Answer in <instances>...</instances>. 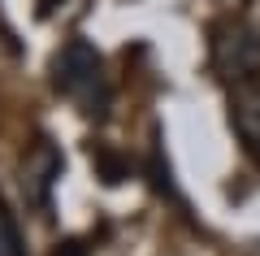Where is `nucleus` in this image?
Returning <instances> with one entry per match:
<instances>
[{
    "label": "nucleus",
    "instance_id": "20e7f679",
    "mask_svg": "<svg viewBox=\"0 0 260 256\" xmlns=\"http://www.w3.org/2000/svg\"><path fill=\"white\" fill-rule=\"evenodd\" d=\"M230 126L243 139L251 156L260 161V87L256 82H234L230 92Z\"/></svg>",
    "mask_w": 260,
    "mask_h": 256
},
{
    "label": "nucleus",
    "instance_id": "39448f33",
    "mask_svg": "<svg viewBox=\"0 0 260 256\" xmlns=\"http://www.w3.org/2000/svg\"><path fill=\"white\" fill-rule=\"evenodd\" d=\"M0 256H26L22 235H18V221H13V213L5 209V200H0Z\"/></svg>",
    "mask_w": 260,
    "mask_h": 256
},
{
    "label": "nucleus",
    "instance_id": "f03ea898",
    "mask_svg": "<svg viewBox=\"0 0 260 256\" xmlns=\"http://www.w3.org/2000/svg\"><path fill=\"white\" fill-rule=\"evenodd\" d=\"M213 70L225 82H251L260 70V35L247 22H225L213 31Z\"/></svg>",
    "mask_w": 260,
    "mask_h": 256
},
{
    "label": "nucleus",
    "instance_id": "423d86ee",
    "mask_svg": "<svg viewBox=\"0 0 260 256\" xmlns=\"http://www.w3.org/2000/svg\"><path fill=\"white\" fill-rule=\"evenodd\" d=\"M95 161H100V169H104V183H121V178H126V169H121V161H117V156L95 152Z\"/></svg>",
    "mask_w": 260,
    "mask_h": 256
},
{
    "label": "nucleus",
    "instance_id": "7ed1b4c3",
    "mask_svg": "<svg viewBox=\"0 0 260 256\" xmlns=\"http://www.w3.org/2000/svg\"><path fill=\"white\" fill-rule=\"evenodd\" d=\"M56 178H61V152H56V144L52 139H35L26 148V156H22V195L35 209H48Z\"/></svg>",
    "mask_w": 260,
    "mask_h": 256
},
{
    "label": "nucleus",
    "instance_id": "0eeeda50",
    "mask_svg": "<svg viewBox=\"0 0 260 256\" xmlns=\"http://www.w3.org/2000/svg\"><path fill=\"white\" fill-rule=\"evenodd\" d=\"M243 22L260 35V0H247V9H243Z\"/></svg>",
    "mask_w": 260,
    "mask_h": 256
},
{
    "label": "nucleus",
    "instance_id": "f257e3e1",
    "mask_svg": "<svg viewBox=\"0 0 260 256\" xmlns=\"http://www.w3.org/2000/svg\"><path fill=\"white\" fill-rule=\"evenodd\" d=\"M52 87L74 100L87 118H100L109 109V74H104V56L95 52L87 39H70L52 61Z\"/></svg>",
    "mask_w": 260,
    "mask_h": 256
},
{
    "label": "nucleus",
    "instance_id": "6e6552de",
    "mask_svg": "<svg viewBox=\"0 0 260 256\" xmlns=\"http://www.w3.org/2000/svg\"><path fill=\"white\" fill-rule=\"evenodd\" d=\"M56 256H87V247H83V239H65V243L56 247Z\"/></svg>",
    "mask_w": 260,
    "mask_h": 256
}]
</instances>
